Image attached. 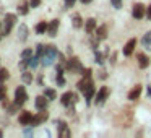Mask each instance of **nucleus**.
Wrapping results in <instances>:
<instances>
[{
    "label": "nucleus",
    "instance_id": "46",
    "mask_svg": "<svg viewBox=\"0 0 151 138\" xmlns=\"http://www.w3.org/2000/svg\"><path fill=\"white\" fill-rule=\"evenodd\" d=\"M2 137H4V132H2V130H0V138H2Z\"/></svg>",
    "mask_w": 151,
    "mask_h": 138
},
{
    "label": "nucleus",
    "instance_id": "8",
    "mask_svg": "<svg viewBox=\"0 0 151 138\" xmlns=\"http://www.w3.org/2000/svg\"><path fill=\"white\" fill-rule=\"evenodd\" d=\"M49 119V112L47 109H41L36 115H33V122H31V127H37V125L44 124V122Z\"/></svg>",
    "mask_w": 151,
    "mask_h": 138
},
{
    "label": "nucleus",
    "instance_id": "3",
    "mask_svg": "<svg viewBox=\"0 0 151 138\" xmlns=\"http://www.w3.org/2000/svg\"><path fill=\"white\" fill-rule=\"evenodd\" d=\"M83 68H85V67L81 65L78 57H70L65 62V70H68L70 73H81Z\"/></svg>",
    "mask_w": 151,
    "mask_h": 138
},
{
    "label": "nucleus",
    "instance_id": "12",
    "mask_svg": "<svg viewBox=\"0 0 151 138\" xmlns=\"http://www.w3.org/2000/svg\"><path fill=\"white\" fill-rule=\"evenodd\" d=\"M59 28H60V20L54 18V20L49 23V26H47V34H49L50 37H55L57 33H59Z\"/></svg>",
    "mask_w": 151,
    "mask_h": 138
},
{
    "label": "nucleus",
    "instance_id": "24",
    "mask_svg": "<svg viewBox=\"0 0 151 138\" xmlns=\"http://www.w3.org/2000/svg\"><path fill=\"white\" fill-rule=\"evenodd\" d=\"M21 81L26 83V85H31V83H33V73H31L29 70L21 72Z\"/></svg>",
    "mask_w": 151,
    "mask_h": 138
},
{
    "label": "nucleus",
    "instance_id": "39",
    "mask_svg": "<svg viewBox=\"0 0 151 138\" xmlns=\"http://www.w3.org/2000/svg\"><path fill=\"white\" fill-rule=\"evenodd\" d=\"M63 2H65V8H73L76 0H63Z\"/></svg>",
    "mask_w": 151,
    "mask_h": 138
},
{
    "label": "nucleus",
    "instance_id": "36",
    "mask_svg": "<svg viewBox=\"0 0 151 138\" xmlns=\"http://www.w3.org/2000/svg\"><path fill=\"white\" fill-rule=\"evenodd\" d=\"M18 67H20L21 72H24V70L29 68V63H28V60H26V59H21V62H20V65H18Z\"/></svg>",
    "mask_w": 151,
    "mask_h": 138
},
{
    "label": "nucleus",
    "instance_id": "9",
    "mask_svg": "<svg viewBox=\"0 0 151 138\" xmlns=\"http://www.w3.org/2000/svg\"><path fill=\"white\" fill-rule=\"evenodd\" d=\"M18 122H20V125H31V122H33V112L31 111H21L20 115H18Z\"/></svg>",
    "mask_w": 151,
    "mask_h": 138
},
{
    "label": "nucleus",
    "instance_id": "15",
    "mask_svg": "<svg viewBox=\"0 0 151 138\" xmlns=\"http://www.w3.org/2000/svg\"><path fill=\"white\" fill-rule=\"evenodd\" d=\"M107 24H101V26H98L96 28V31H94V37L98 41H104L106 37H107Z\"/></svg>",
    "mask_w": 151,
    "mask_h": 138
},
{
    "label": "nucleus",
    "instance_id": "43",
    "mask_svg": "<svg viewBox=\"0 0 151 138\" xmlns=\"http://www.w3.org/2000/svg\"><path fill=\"white\" fill-rule=\"evenodd\" d=\"M23 133H24V135H33V130H31V128H24Z\"/></svg>",
    "mask_w": 151,
    "mask_h": 138
},
{
    "label": "nucleus",
    "instance_id": "31",
    "mask_svg": "<svg viewBox=\"0 0 151 138\" xmlns=\"http://www.w3.org/2000/svg\"><path fill=\"white\" fill-rule=\"evenodd\" d=\"M39 57L37 55H33V57H29V59H28V63H29V68H36L37 65H39Z\"/></svg>",
    "mask_w": 151,
    "mask_h": 138
},
{
    "label": "nucleus",
    "instance_id": "45",
    "mask_svg": "<svg viewBox=\"0 0 151 138\" xmlns=\"http://www.w3.org/2000/svg\"><path fill=\"white\" fill-rule=\"evenodd\" d=\"M148 96H151V88L148 86Z\"/></svg>",
    "mask_w": 151,
    "mask_h": 138
},
{
    "label": "nucleus",
    "instance_id": "1",
    "mask_svg": "<svg viewBox=\"0 0 151 138\" xmlns=\"http://www.w3.org/2000/svg\"><path fill=\"white\" fill-rule=\"evenodd\" d=\"M115 127L120 128H130L133 125V109L132 107H124L114 119Z\"/></svg>",
    "mask_w": 151,
    "mask_h": 138
},
{
    "label": "nucleus",
    "instance_id": "20",
    "mask_svg": "<svg viewBox=\"0 0 151 138\" xmlns=\"http://www.w3.org/2000/svg\"><path fill=\"white\" fill-rule=\"evenodd\" d=\"M72 24H73V28H75V29H80V28L85 26V21H83L81 15H80V13L73 15V17H72Z\"/></svg>",
    "mask_w": 151,
    "mask_h": 138
},
{
    "label": "nucleus",
    "instance_id": "5",
    "mask_svg": "<svg viewBox=\"0 0 151 138\" xmlns=\"http://www.w3.org/2000/svg\"><path fill=\"white\" fill-rule=\"evenodd\" d=\"M76 102H78V94H75L72 91H67L60 96V104L63 107H70L72 104H76Z\"/></svg>",
    "mask_w": 151,
    "mask_h": 138
},
{
    "label": "nucleus",
    "instance_id": "37",
    "mask_svg": "<svg viewBox=\"0 0 151 138\" xmlns=\"http://www.w3.org/2000/svg\"><path fill=\"white\" fill-rule=\"evenodd\" d=\"M111 4H112V7L117 8V10L122 8V0H111Z\"/></svg>",
    "mask_w": 151,
    "mask_h": 138
},
{
    "label": "nucleus",
    "instance_id": "14",
    "mask_svg": "<svg viewBox=\"0 0 151 138\" xmlns=\"http://www.w3.org/2000/svg\"><path fill=\"white\" fill-rule=\"evenodd\" d=\"M137 60H138V67H140V68H148V67L151 65V59L150 57L146 55V54H137Z\"/></svg>",
    "mask_w": 151,
    "mask_h": 138
},
{
    "label": "nucleus",
    "instance_id": "2",
    "mask_svg": "<svg viewBox=\"0 0 151 138\" xmlns=\"http://www.w3.org/2000/svg\"><path fill=\"white\" fill-rule=\"evenodd\" d=\"M18 17L15 13H7L4 18V23H2V36H8L12 33V28L17 24Z\"/></svg>",
    "mask_w": 151,
    "mask_h": 138
},
{
    "label": "nucleus",
    "instance_id": "4",
    "mask_svg": "<svg viewBox=\"0 0 151 138\" xmlns=\"http://www.w3.org/2000/svg\"><path fill=\"white\" fill-rule=\"evenodd\" d=\"M109 94H111V89H109V86H101V88L96 91V94H94V104H96V106L104 104L106 99L109 98Z\"/></svg>",
    "mask_w": 151,
    "mask_h": 138
},
{
    "label": "nucleus",
    "instance_id": "10",
    "mask_svg": "<svg viewBox=\"0 0 151 138\" xmlns=\"http://www.w3.org/2000/svg\"><path fill=\"white\" fill-rule=\"evenodd\" d=\"M91 85H94V81H93L91 76H83V78L76 83V88H78L80 93H83V91H86V89H88Z\"/></svg>",
    "mask_w": 151,
    "mask_h": 138
},
{
    "label": "nucleus",
    "instance_id": "47",
    "mask_svg": "<svg viewBox=\"0 0 151 138\" xmlns=\"http://www.w3.org/2000/svg\"><path fill=\"white\" fill-rule=\"evenodd\" d=\"M0 37H2V34H0Z\"/></svg>",
    "mask_w": 151,
    "mask_h": 138
},
{
    "label": "nucleus",
    "instance_id": "21",
    "mask_svg": "<svg viewBox=\"0 0 151 138\" xmlns=\"http://www.w3.org/2000/svg\"><path fill=\"white\" fill-rule=\"evenodd\" d=\"M57 54H59V49H57V46H54V44H49V46H46V54L44 55L50 57V59L55 60L57 59Z\"/></svg>",
    "mask_w": 151,
    "mask_h": 138
},
{
    "label": "nucleus",
    "instance_id": "38",
    "mask_svg": "<svg viewBox=\"0 0 151 138\" xmlns=\"http://www.w3.org/2000/svg\"><path fill=\"white\" fill-rule=\"evenodd\" d=\"M29 5H31V8H37L41 5V0H29Z\"/></svg>",
    "mask_w": 151,
    "mask_h": 138
},
{
    "label": "nucleus",
    "instance_id": "26",
    "mask_svg": "<svg viewBox=\"0 0 151 138\" xmlns=\"http://www.w3.org/2000/svg\"><path fill=\"white\" fill-rule=\"evenodd\" d=\"M29 2H23V4H20L18 5V13L20 15H28L29 13Z\"/></svg>",
    "mask_w": 151,
    "mask_h": 138
},
{
    "label": "nucleus",
    "instance_id": "6",
    "mask_svg": "<svg viewBox=\"0 0 151 138\" xmlns=\"http://www.w3.org/2000/svg\"><path fill=\"white\" fill-rule=\"evenodd\" d=\"M28 91H26V88L24 86H17V89H15V98H13V101L17 102V104H20V106H23L24 102L28 101Z\"/></svg>",
    "mask_w": 151,
    "mask_h": 138
},
{
    "label": "nucleus",
    "instance_id": "30",
    "mask_svg": "<svg viewBox=\"0 0 151 138\" xmlns=\"http://www.w3.org/2000/svg\"><path fill=\"white\" fill-rule=\"evenodd\" d=\"M141 44H143L146 49H150V47H151V31H148V33L143 36V39H141Z\"/></svg>",
    "mask_w": 151,
    "mask_h": 138
},
{
    "label": "nucleus",
    "instance_id": "40",
    "mask_svg": "<svg viewBox=\"0 0 151 138\" xmlns=\"http://www.w3.org/2000/svg\"><path fill=\"white\" fill-rule=\"evenodd\" d=\"M81 75H83V76H91V75H93V70H91V68H83Z\"/></svg>",
    "mask_w": 151,
    "mask_h": 138
},
{
    "label": "nucleus",
    "instance_id": "42",
    "mask_svg": "<svg viewBox=\"0 0 151 138\" xmlns=\"http://www.w3.org/2000/svg\"><path fill=\"white\" fill-rule=\"evenodd\" d=\"M37 83H39L41 86L44 85V76H42V75H39V76H37Z\"/></svg>",
    "mask_w": 151,
    "mask_h": 138
},
{
    "label": "nucleus",
    "instance_id": "29",
    "mask_svg": "<svg viewBox=\"0 0 151 138\" xmlns=\"http://www.w3.org/2000/svg\"><path fill=\"white\" fill-rule=\"evenodd\" d=\"M104 59H106V54L99 52V50H94V62L96 63L102 65V63H104Z\"/></svg>",
    "mask_w": 151,
    "mask_h": 138
},
{
    "label": "nucleus",
    "instance_id": "44",
    "mask_svg": "<svg viewBox=\"0 0 151 138\" xmlns=\"http://www.w3.org/2000/svg\"><path fill=\"white\" fill-rule=\"evenodd\" d=\"M80 2H81L83 5H88V4H91L93 0H80Z\"/></svg>",
    "mask_w": 151,
    "mask_h": 138
},
{
    "label": "nucleus",
    "instance_id": "41",
    "mask_svg": "<svg viewBox=\"0 0 151 138\" xmlns=\"http://www.w3.org/2000/svg\"><path fill=\"white\" fill-rule=\"evenodd\" d=\"M146 18H148V20H150V21H151V4H150V5H148V7H146Z\"/></svg>",
    "mask_w": 151,
    "mask_h": 138
},
{
    "label": "nucleus",
    "instance_id": "13",
    "mask_svg": "<svg viewBox=\"0 0 151 138\" xmlns=\"http://www.w3.org/2000/svg\"><path fill=\"white\" fill-rule=\"evenodd\" d=\"M141 91H143V86H141V85H135L133 88H132L130 91H128L127 98L130 99V101H137V99H140Z\"/></svg>",
    "mask_w": 151,
    "mask_h": 138
},
{
    "label": "nucleus",
    "instance_id": "17",
    "mask_svg": "<svg viewBox=\"0 0 151 138\" xmlns=\"http://www.w3.org/2000/svg\"><path fill=\"white\" fill-rule=\"evenodd\" d=\"M34 106H36L37 111H41V109H47V106H49V99L46 98V96H36V99H34Z\"/></svg>",
    "mask_w": 151,
    "mask_h": 138
},
{
    "label": "nucleus",
    "instance_id": "27",
    "mask_svg": "<svg viewBox=\"0 0 151 138\" xmlns=\"http://www.w3.org/2000/svg\"><path fill=\"white\" fill-rule=\"evenodd\" d=\"M8 78H10V72H8V68L0 67V83H5Z\"/></svg>",
    "mask_w": 151,
    "mask_h": 138
},
{
    "label": "nucleus",
    "instance_id": "11",
    "mask_svg": "<svg viewBox=\"0 0 151 138\" xmlns=\"http://www.w3.org/2000/svg\"><path fill=\"white\" fill-rule=\"evenodd\" d=\"M137 37H132V39H128L127 42H125V46H124V55L125 57H130L132 54H133V50H135V47H137Z\"/></svg>",
    "mask_w": 151,
    "mask_h": 138
},
{
    "label": "nucleus",
    "instance_id": "7",
    "mask_svg": "<svg viewBox=\"0 0 151 138\" xmlns=\"http://www.w3.org/2000/svg\"><path fill=\"white\" fill-rule=\"evenodd\" d=\"M132 17L135 18V20H143L145 17H146V7H145L143 4H133V7H132Z\"/></svg>",
    "mask_w": 151,
    "mask_h": 138
},
{
    "label": "nucleus",
    "instance_id": "25",
    "mask_svg": "<svg viewBox=\"0 0 151 138\" xmlns=\"http://www.w3.org/2000/svg\"><path fill=\"white\" fill-rule=\"evenodd\" d=\"M20 107H21V106L20 104H17V102H12V104H8L7 106V107H5V109H7V114H10V115H13V114H17V112L18 111H20Z\"/></svg>",
    "mask_w": 151,
    "mask_h": 138
},
{
    "label": "nucleus",
    "instance_id": "23",
    "mask_svg": "<svg viewBox=\"0 0 151 138\" xmlns=\"http://www.w3.org/2000/svg\"><path fill=\"white\" fill-rule=\"evenodd\" d=\"M47 26H49L47 21H39V23L34 26V31H36V34H46L47 33Z\"/></svg>",
    "mask_w": 151,
    "mask_h": 138
},
{
    "label": "nucleus",
    "instance_id": "19",
    "mask_svg": "<svg viewBox=\"0 0 151 138\" xmlns=\"http://www.w3.org/2000/svg\"><path fill=\"white\" fill-rule=\"evenodd\" d=\"M94 94H96V86L91 85L86 91H83V96L86 99V104H91V99H94Z\"/></svg>",
    "mask_w": 151,
    "mask_h": 138
},
{
    "label": "nucleus",
    "instance_id": "32",
    "mask_svg": "<svg viewBox=\"0 0 151 138\" xmlns=\"http://www.w3.org/2000/svg\"><path fill=\"white\" fill-rule=\"evenodd\" d=\"M44 54H46V44H37L36 46V55L41 59Z\"/></svg>",
    "mask_w": 151,
    "mask_h": 138
},
{
    "label": "nucleus",
    "instance_id": "22",
    "mask_svg": "<svg viewBox=\"0 0 151 138\" xmlns=\"http://www.w3.org/2000/svg\"><path fill=\"white\" fill-rule=\"evenodd\" d=\"M28 36H29V29H28V26L26 24H20V28H18V39L26 41Z\"/></svg>",
    "mask_w": 151,
    "mask_h": 138
},
{
    "label": "nucleus",
    "instance_id": "33",
    "mask_svg": "<svg viewBox=\"0 0 151 138\" xmlns=\"http://www.w3.org/2000/svg\"><path fill=\"white\" fill-rule=\"evenodd\" d=\"M29 57H33V49H29V47H26V49L21 50V59H29Z\"/></svg>",
    "mask_w": 151,
    "mask_h": 138
},
{
    "label": "nucleus",
    "instance_id": "18",
    "mask_svg": "<svg viewBox=\"0 0 151 138\" xmlns=\"http://www.w3.org/2000/svg\"><path fill=\"white\" fill-rule=\"evenodd\" d=\"M96 28H98V21H96V18H88V20L85 21V31L88 34H94Z\"/></svg>",
    "mask_w": 151,
    "mask_h": 138
},
{
    "label": "nucleus",
    "instance_id": "16",
    "mask_svg": "<svg viewBox=\"0 0 151 138\" xmlns=\"http://www.w3.org/2000/svg\"><path fill=\"white\" fill-rule=\"evenodd\" d=\"M57 128H59V137L60 138H65V137H70L72 135V132H70L68 125L65 124V122H57Z\"/></svg>",
    "mask_w": 151,
    "mask_h": 138
},
{
    "label": "nucleus",
    "instance_id": "34",
    "mask_svg": "<svg viewBox=\"0 0 151 138\" xmlns=\"http://www.w3.org/2000/svg\"><path fill=\"white\" fill-rule=\"evenodd\" d=\"M55 81H57V85H59V86H65L67 80H65V76H63V73H57Z\"/></svg>",
    "mask_w": 151,
    "mask_h": 138
},
{
    "label": "nucleus",
    "instance_id": "28",
    "mask_svg": "<svg viewBox=\"0 0 151 138\" xmlns=\"http://www.w3.org/2000/svg\"><path fill=\"white\" fill-rule=\"evenodd\" d=\"M44 96H46L49 101H54V99H57V91H55V89H52V88H46Z\"/></svg>",
    "mask_w": 151,
    "mask_h": 138
},
{
    "label": "nucleus",
    "instance_id": "35",
    "mask_svg": "<svg viewBox=\"0 0 151 138\" xmlns=\"http://www.w3.org/2000/svg\"><path fill=\"white\" fill-rule=\"evenodd\" d=\"M7 98V86L4 83H0V101Z\"/></svg>",
    "mask_w": 151,
    "mask_h": 138
}]
</instances>
